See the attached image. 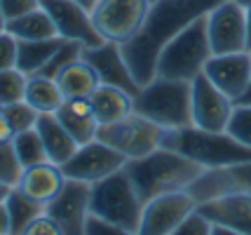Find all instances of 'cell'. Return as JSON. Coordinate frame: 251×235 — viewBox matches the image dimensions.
I'll return each mask as SVG.
<instances>
[{"label": "cell", "instance_id": "cell-1", "mask_svg": "<svg viewBox=\"0 0 251 235\" xmlns=\"http://www.w3.org/2000/svg\"><path fill=\"white\" fill-rule=\"evenodd\" d=\"M223 0H155L143 19L141 28L129 40L120 43L122 59L139 87L157 76V56L164 45L176 38L188 24L214 10Z\"/></svg>", "mask_w": 251, "mask_h": 235}, {"label": "cell", "instance_id": "cell-2", "mask_svg": "<svg viewBox=\"0 0 251 235\" xmlns=\"http://www.w3.org/2000/svg\"><path fill=\"white\" fill-rule=\"evenodd\" d=\"M125 172L129 174L139 198L146 205L160 193L188 188L204 172V167L197 165L195 160H190V157L160 146L157 151L148 153V156L136 157V160H127Z\"/></svg>", "mask_w": 251, "mask_h": 235}, {"label": "cell", "instance_id": "cell-3", "mask_svg": "<svg viewBox=\"0 0 251 235\" xmlns=\"http://www.w3.org/2000/svg\"><path fill=\"white\" fill-rule=\"evenodd\" d=\"M160 146L176 151L181 156L195 160L204 169L223 167V165H237V162H251V148L240 144L228 132H209L195 125L162 130Z\"/></svg>", "mask_w": 251, "mask_h": 235}, {"label": "cell", "instance_id": "cell-4", "mask_svg": "<svg viewBox=\"0 0 251 235\" xmlns=\"http://www.w3.org/2000/svg\"><path fill=\"white\" fill-rule=\"evenodd\" d=\"M134 113L153 120L162 130L193 125V87L188 80L155 76L134 97Z\"/></svg>", "mask_w": 251, "mask_h": 235}, {"label": "cell", "instance_id": "cell-5", "mask_svg": "<svg viewBox=\"0 0 251 235\" xmlns=\"http://www.w3.org/2000/svg\"><path fill=\"white\" fill-rule=\"evenodd\" d=\"M89 214H97L108 224L122 228L127 235L139 233L143 216V200L131 183L125 167L108 174L106 179L92 183Z\"/></svg>", "mask_w": 251, "mask_h": 235}, {"label": "cell", "instance_id": "cell-6", "mask_svg": "<svg viewBox=\"0 0 251 235\" xmlns=\"http://www.w3.org/2000/svg\"><path fill=\"white\" fill-rule=\"evenodd\" d=\"M211 56L214 52L207 35V14H202L164 45L157 56V76L190 82L204 71V64Z\"/></svg>", "mask_w": 251, "mask_h": 235}, {"label": "cell", "instance_id": "cell-7", "mask_svg": "<svg viewBox=\"0 0 251 235\" xmlns=\"http://www.w3.org/2000/svg\"><path fill=\"white\" fill-rule=\"evenodd\" d=\"M160 136H162V127L155 125L153 120L143 118L139 113H129L115 123L99 125L97 139L115 148L118 153L127 157V160H136L148 153H153L160 148Z\"/></svg>", "mask_w": 251, "mask_h": 235}, {"label": "cell", "instance_id": "cell-8", "mask_svg": "<svg viewBox=\"0 0 251 235\" xmlns=\"http://www.w3.org/2000/svg\"><path fill=\"white\" fill-rule=\"evenodd\" d=\"M151 0H99L92 10V22L106 40L125 43L141 28Z\"/></svg>", "mask_w": 251, "mask_h": 235}, {"label": "cell", "instance_id": "cell-9", "mask_svg": "<svg viewBox=\"0 0 251 235\" xmlns=\"http://www.w3.org/2000/svg\"><path fill=\"white\" fill-rule=\"evenodd\" d=\"M207 35L214 54H232L247 50V7L223 0L207 12Z\"/></svg>", "mask_w": 251, "mask_h": 235}, {"label": "cell", "instance_id": "cell-10", "mask_svg": "<svg viewBox=\"0 0 251 235\" xmlns=\"http://www.w3.org/2000/svg\"><path fill=\"white\" fill-rule=\"evenodd\" d=\"M197 207L195 198L188 193V188L169 190V193H160L153 200L143 205V216H141V235H169L176 233V228L181 221Z\"/></svg>", "mask_w": 251, "mask_h": 235}, {"label": "cell", "instance_id": "cell-11", "mask_svg": "<svg viewBox=\"0 0 251 235\" xmlns=\"http://www.w3.org/2000/svg\"><path fill=\"white\" fill-rule=\"evenodd\" d=\"M125 165H127V157L122 153H118L115 148H110L108 144L94 139L89 144L80 146L75 151V156L61 165V169H64V174L68 179L97 183V181L106 179L108 174L122 169Z\"/></svg>", "mask_w": 251, "mask_h": 235}, {"label": "cell", "instance_id": "cell-12", "mask_svg": "<svg viewBox=\"0 0 251 235\" xmlns=\"http://www.w3.org/2000/svg\"><path fill=\"white\" fill-rule=\"evenodd\" d=\"M193 87V125L209 132H226L235 101L204 76V71L190 80Z\"/></svg>", "mask_w": 251, "mask_h": 235}, {"label": "cell", "instance_id": "cell-13", "mask_svg": "<svg viewBox=\"0 0 251 235\" xmlns=\"http://www.w3.org/2000/svg\"><path fill=\"white\" fill-rule=\"evenodd\" d=\"M89 195H92V183L66 177L64 188L59 190L54 200L45 205V212L61 226L64 235H82L85 221L89 216Z\"/></svg>", "mask_w": 251, "mask_h": 235}, {"label": "cell", "instance_id": "cell-14", "mask_svg": "<svg viewBox=\"0 0 251 235\" xmlns=\"http://www.w3.org/2000/svg\"><path fill=\"white\" fill-rule=\"evenodd\" d=\"M40 7L52 17L59 35L66 40H77L85 47H97L106 43V38L99 33L92 22V12L77 5L75 0H40Z\"/></svg>", "mask_w": 251, "mask_h": 235}, {"label": "cell", "instance_id": "cell-15", "mask_svg": "<svg viewBox=\"0 0 251 235\" xmlns=\"http://www.w3.org/2000/svg\"><path fill=\"white\" fill-rule=\"evenodd\" d=\"M242 190H251V162L209 167L188 186V193L195 198L197 205Z\"/></svg>", "mask_w": 251, "mask_h": 235}, {"label": "cell", "instance_id": "cell-16", "mask_svg": "<svg viewBox=\"0 0 251 235\" xmlns=\"http://www.w3.org/2000/svg\"><path fill=\"white\" fill-rule=\"evenodd\" d=\"M207 76L226 97L237 101L247 92L251 80V52H232V54H214L204 64Z\"/></svg>", "mask_w": 251, "mask_h": 235}, {"label": "cell", "instance_id": "cell-17", "mask_svg": "<svg viewBox=\"0 0 251 235\" xmlns=\"http://www.w3.org/2000/svg\"><path fill=\"white\" fill-rule=\"evenodd\" d=\"M80 59H85L89 66L94 68L99 73V80L103 85H115V87H122L125 92L129 94H139V82L131 78L129 68L125 64L122 59V52H120V43L115 40H106L97 47H82L80 52Z\"/></svg>", "mask_w": 251, "mask_h": 235}, {"label": "cell", "instance_id": "cell-18", "mask_svg": "<svg viewBox=\"0 0 251 235\" xmlns=\"http://www.w3.org/2000/svg\"><path fill=\"white\" fill-rule=\"evenodd\" d=\"M197 212L204 214L211 224L230 228L235 235H251V190L200 202Z\"/></svg>", "mask_w": 251, "mask_h": 235}, {"label": "cell", "instance_id": "cell-19", "mask_svg": "<svg viewBox=\"0 0 251 235\" xmlns=\"http://www.w3.org/2000/svg\"><path fill=\"white\" fill-rule=\"evenodd\" d=\"M64 183H66V174L59 165H54V162H40V165H33V167L24 169L17 188L22 193H26L31 200L47 205L50 200H54L59 195V190L64 188Z\"/></svg>", "mask_w": 251, "mask_h": 235}, {"label": "cell", "instance_id": "cell-20", "mask_svg": "<svg viewBox=\"0 0 251 235\" xmlns=\"http://www.w3.org/2000/svg\"><path fill=\"white\" fill-rule=\"evenodd\" d=\"M35 130L43 139L45 151H47V160L54 162V165H64L71 157L75 156V151L80 148L77 141L68 134L64 125L59 123L56 113H40L38 115V123H35Z\"/></svg>", "mask_w": 251, "mask_h": 235}, {"label": "cell", "instance_id": "cell-21", "mask_svg": "<svg viewBox=\"0 0 251 235\" xmlns=\"http://www.w3.org/2000/svg\"><path fill=\"white\" fill-rule=\"evenodd\" d=\"M56 118L68 130V134L77 141V146H85L97 139L99 120L89 99H64V104L56 111Z\"/></svg>", "mask_w": 251, "mask_h": 235}, {"label": "cell", "instance_id": "cell-22", "mask_svg": "<svg viewBox=\"0 0 251 235\" xmlns=\"http://www.w3.org/2000/svg\"><path fill=\"white\" fill-rule=\"evenodd\" d=\"M89 101H92V108H94L99 125L115 123V120L134 113V94L125 92L122 87H115V85L101 82L94 90V94L89 97Z\"/></svg>", "mask_w": 251, "mask_h": 235}, {"label": "cell", "instance_id": "cell-23", "mask_svg": "<svg viewBox=\"0 0 251 235\" xmlns=\"http://www.w3.org/2000/svg\"><path fill=\"white\" fill-rule=\"evenodd\" d=\"M59 90L64 94V99H89L94 90L101 85L99 73L89 66L85 59H75L68 66H64L56 76Z\"/></svg>", "mask_w": 251, "mask_h": 235}, {"label": "cell", "instance_id": "cell-24", "mask_svg": "<svg viewBox=\"0 0 251 235\" xmlns=\"http://www.w3.org/2000/svg\"><path fill=\"white\" fill-rule=\"evenodd\" d=\"M66 43L68 40L61 35L47 40H17V68L26 76H38Z\"/></svg>", "mask_w": 251, "mask_h": 235}, {"label": "cell", "instance_id": "cell-25", "mask_svg": "<svg viewBox=\"0 0 251 235\" xmlns=\"http://www.w3.org/2000/svg\"><path fill=\"white\" fill-rule=\"evenodd\" d=\"M5 31L14 35L17 40H47V38H56L59 35L52 17L43 7L26 12V14L17 17V19H10Z\"/></svg>", "mask_w": 251, "mask_h": 235}, {"label": "cell", "instance_id": "cell-26", "mask_svg": "<svg viewBox=\"0 0 251 235\" xmlns=\"http://www.w3.org/2000/svg\"><path fill=\"white\" fill-rule=\"evenodd\" d=\"M24 99L28 101L38 113H56L59 106L64 104V94L59 90L56 78L28 76V85H26V97Z\"/></svg>", "mask_w": 251, "mask_h": 235}, {"label": "cell", "instance_id": "cell-27", "mask_svg": "<svg viewBox=\"0 0 251 235\" xmlns=\"http://www.w3.org/2000/svg\"><path fill=\"white\" fill-rule=\"evenodd\" d=\"M7 209H10V219H12V233H24V228L31 224L35 216H40L45 212V205L43 202H35L31 200L26 193L14 188L10 190V195H7Z\"/></svg>", "mask_w": 251, "mask_h": 235}, {"label": "cell", "instance_id": "cell-28", "mask_svg": "<svg viewBox=\"0 0 251 235\" xmlns=\"http://www.w3.org/2000/svg\"><path fill=\"white\" fill-rule=\"evenodd\" d=\"M12 144H14V151H17V157L19 162L26 167H33V165H40V162H50L47 160V151H45V144L38 130L31 127L26 132H17L12 134Z\"/></svg>", "mask_w": 251, "mask_h": 235}, {"label": "cell", "instance_id": "cell-29", "mask_svg": "<svg viewBox=\"0 0 251 235\" xmlns=\"http://www.w3.org/2000/svg\"><path fill=\"white\" fill-rule=\"evenodd\" d=\"M26 85H28V76L22 73L17 66L0 71V106L22 101L26 97Z\"/></svg>", "mask_w": 251, "mask_h": 235}, {"label": "cell", "instance_id": "cell-30", "mask_svg": "<svg viewBox=\"0 0 251 235\" xmlns=\"http://www.w3.org/2000/svg\"><path fill=\"white\" fill-rule=\"evenodd\" d=\"M2 111H5L7 123H10L12 134H17V132H26V130L35 127L38 115H40V113L35 111L26 99L14 101V104H5V106H2Z\"/></svg>", "mask_w": 251, "mask_h": 235}, {"label": "cell", "instance_id": "cell-31", "mask_svg": "<svg viewBox=\"0 0 251 235\" xmlns=\"http://www.w3.org/2000/svg\"><path fill=\"white\" fill-rule=\"evenodd\" d=\"M24 174V165L17 157L14 144H12V136L0 141V181L7 183V186H17L19 179Z\"/></svg>", "mask_w": 251, "mask_h": 235}, {"label": "cell", "instance_id": "cell-32", "mask_svg": "<svg viewBox=\"0 0 251 235\" xmlns=\"http://www.w3.org/2000/svg\"><path fill=\"white\" fill-rule=\"evenodd\" d=\"M226 132L251 148V104H235Z\"/></svg>", "mask_w": 251, "mask_h": 235}, {"label": "cell", "instance_id": "cell-33", "mask_svg": "<svg viewBox=\"0 0 251 235\" xmlns=\"http://www.w3.org/2000/svg\"><path fill=\"white\" fill-rule=\"evenodd\" d=\"M209 233H211V221L204 214L197 212V207L176 228V235H209Z\"/></svg>", "mask_w": 251, "mask_h": 235}, {"label": "cell", "instance_id": "cell-34", "mask_svg": "<svg viewBox=\"0 0 251 235\" xmlns=\"http://www.w3.org/2000/svg\"><path fill=\"white\" fill-rule=\"evenodd\" d=\"M24 235H64V231H61V226L56 224L50 214L43 212L24 228Z\"/></svg>", "mask_w": 251, "mask_h": 235}, {"label": "cell", "instance_id": "cell-35", "mask_svg": "<svg viewBox=\"0 0 251 235\" xmlns=\"http://www.w3.org/2000/svg\"><path fill=\"white\" fill-rule=\"evenodd\" d=\"M17 66V38L7 31L0 33V71Z\"/></svg>", "mask_w": 251, "mask_h": 235}, {"label": "cell", "instance_id": "cell-36", "mask_svg": "<svg viewBox=\"0 0 251 235\" xmlns=\"http://www.w3.org/2000/svg\"><path fill=\"white\" fill-rule=\"evenodd\" d=\"M0 7L5 12L7 22H10V19H17V17H22L26 12L38 10L40 7V0H0Z\"/></svg>", "mask_w": 251, "mask_h": 235}, {"label": "cell", "instance_id": "cell-37", "mask_svg": "<svg viewBox=\"0 0 251 235\" xmlns=\"http://www.w3.org/2000/svg\"><path fill=\"white\" fill-rule=\"evenodd\" d=\"M127 235L122 228L108 224L106 219H101L97 214H89L87 221H85V235Z\"/></svg>", "mask_w": 251, "mask_h": 235}, {"label": "cell", "instance_id": "cell-38", "mask_svg": "<svg viewBox=\"0 0 251 235\" xmlns=\"http://www.w3.org/2000/svg\"><path fill=\"white\" fill-rule=\"evenodd\" d=\"M12 233V219H10V209L5 202H0V235H10Z\"/></svg>", "mask_w": 251, "mask_h": 235}, {"label": "cell", "instance_id": "cell-39", "mask_svg": "<svg viewBox=\"0 0 251 235\" xmlns=\"http://www.w3.org/2000/svg\"><path fill=\"white\" fill-rule=\"evenodd\" d=\"M10 136H12L10 123H7V118H5V111H2V106H0V141H5V139H10Z\"/></svg>", "mask_w": 251, "mask_h": 235}, {"label": "cell", "instance_id": "cell-40", "mask_svg": "<svg viewBox=\"0 0 251 235\" xmlns=\"http://www.w3.org/2000/svg\"><path fill=\"white\" fill-rule=\"evenodd\" d=\"M247 52H251V5L247 7Z\"/></svg>", "mask_w": 251, "mask_h": 235}, {"label": "cell", "instance_id": "cell-41", "mask_svg": "<svg viewBox=\"0 0 251 235\" xmlns=\"http://www.w3.org/2000/svg\"><path fill=\"white\" fill-rule=\"evenodd\" d=\"M12 188H14V186H7V183H2V181H0V202L7 200V195H10Z\"/></svg>", "mask_w": 251, "mask_h": 235}, {"label": "cell", "instance_id": "cell-42", "mask_svg": "<svg viewBox=\"0 0 251 235\" xmlns=\"http://www.w3.org/2000/svg\"><path fill=\"white\" fill-rule=\"evenodd\" d=\"M75 2H77V5H82V7H85L87 12H92V10H94V5H97L99 0H75Z\"/></svg>", "mask_w": 251, "mask_h": 235}, {"label": "cell", "instance_id": "cell-43", "mask_svg": "<svg viewBox=\"0 0 251 235\" xmlns=\"http://www.w3.org/2000/svg\"><path fill=\"white\" fill-rule=\"evenodd\" d=\"M237 104H251V80H249V87H247V92L242 94V99L237 101Z\"/></svg>", "mask_w": 251, "mask_h": 235}, {"label": "cell", "instance_id": "cell-44", "mask_svg": "<svg viewBox=\"0 0 251 235\" xmlns=\"http://www.w3.org/2000/svg\"><path fill=\"white\" fill-rule=\"evenodd\" d=\"M5 26H7V17H5V12H2V7H0V33L5 31Z\"/></svg>", "mask_w": 251, "mask_h": 235}, {"label": "cell", "instance_id": "cell-45", "mask_svg": "<svg viewBox=\"0 0 251 235\" xmlns=\"http://www.w3.org/2000/svg\"><path fill=\"white\" fill-rule=\"evenodd\" d=\"M235 2H240L242 7H249V5H251V0H235Z\"/></svg>", "mask_w": 251, "mask_h": 235}, {"label": "cell", "instance_id": "cell-46", "mask_svg": "<svg viewBox=\"0 0 251 235\" xmlns=\"http://www.w3.org/2000/svg\"><path fill=\"white\" fill-rule=\"evenodd\" d=\"M151 2H155V0H151Z\"/></svg>", "mask_w": 251, "mask_h": 235}]
</instances>
